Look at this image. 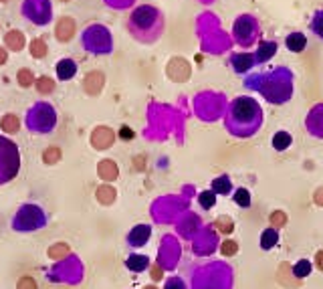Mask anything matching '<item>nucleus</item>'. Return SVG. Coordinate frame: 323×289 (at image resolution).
I'll return each mask as SVG.
<instances>
[{
	"label": "nucleus",
	"instance_id": "4c0bfd02",
	"mask_svg": "<svg viewBox=\"0 0 323 289\" xmlns=\"http://www.w3.org/2000/svg\"><path fill=\"white\" fill-rule=\"evenodd\" d=\"M105 4L107 6H111V8H128V6H132L134 4V0H105Z\"/></svg>",
	"mask_w": 323,
	"mask_h": 289
},
{
	"label": "nucleus",
	"instance_id": "6ab92c4d",
	"mask_svg": "<svg viewBox=\"0 0 323 289\" xmlns=\"http://www.w3.org/2000/svg\"><path fill=\"white\" fill-rule=\"evenodd\" d=\"M4 43H6V47H8L10 51H16V53H18V51H22V49H24L26 39H24V34H22L20 30L12 28V30H8V32H6Z\"/></svg>",
	"mask_w": 323,
	"mask_h": 289
},
{
	"label": "nucleus",
	"instance_id": "dca6fc26",
	"mask_svg": "<svg viewBox=\"0 0 323 289\" xmlns=\"http://www.w3.org/2000/svg\"><path fill=\"white\" fill-rule=\"evenodd\" d=\"M152 227L150 225H138L128 233V245L130 247H144L150 241Z\"/></svg>",
	"mask_w": 323,
	"mask_h": 289
},
{
	"label": "nucleus",
	"instance_id": "f257e3e1",
	"mask_svg": "<svg viewBox=\"0 0 323 289\" xmlns=\"http://www.w3.org/2000/svg\"><path fill=\"white\" fill-rule=\"evenodd\" d=\"M263 120H265L263 107L251 95L234 97L224 112V128L230 136L238 140L257 136L259 130L263 128Z\"/></svg>",
	"mask_w": 323,
	"mask_h": 289
},
{
	"label": "nucleus",
	"instance_id": "2f4dec72",
	"mask_svg": "<svg viewBox=\"0 0 323 289\" xmlns=\"http://www.w3.org/2000/svg\"><path fill=\"white\" fill-rule=\"evenodd\" d=\"M16 79H18V85H20V87H30V85L34 83V75H32L28 69H20V71L16 73Z\"/></svg>",
	"mask_w": 323,
	"mask_h": 289
},
{
	"label": "nucleus",
	"instance_id": "412c9836",
	"mask_svg": "<svg viewBox=\"0 0 323 289\" xmlns=\"http://www.w3.org/2000/svg\"><path fill=\"white\" fill-rule=\"evenodd\" d=\"M210 186H212V192H214V194L226 196V194L232 192V184H230V178H228V176H218V178H214Z\"/></svg>",
	"mask_w": 323,
	"mask_h": 289
},
{
	"label": "nucleus",
	"instance_id": "39448f33",
	"mask_svg": "<svg viewBox=\"0 0 323 289\" xmlns=\"http://www.w3.org/2000/svg\"><path fill=\"white\" fill-rule=\"evenodd\" d=\"M57 122H59L57 110L49 101H36V103H32L30 110L26 112V118H24L26 130L32 132V134H41V136L51 134L57 128Z\"/></svg>",
	"mask_w": 323,
	"mask_h": 289
},
{
	"label": "nucleus",
	"instance_id": "cd10ccee",
	"mask_svg": "<svg viewBox=\"0 0 323 289\" xmlns=\"http://www.w3.org/2000/svg\"><path fill=\"white\" fill-rule=\"evenodd\" d=\"M34 85H36V91L43 93V95H47V93H51V91L55 89V81H53L49 75H41V77L34 81Z\"/></svg>",
	"mask_w": 323,
	"mask_h": 289
},
{
	"label": "nucleus",
	"instance_id": "7c9ffc66",
	"mask_svg": "<svg viewBox=\"0 0 323 289\" xmlns=\"http://www.w3.org/2000/svg\"><path fill=\"white\" fill-rule=\"evenodd\" d=\"M69 253H71V249H69V245H65V243H59V245H55V247H51V249H49V257H51V259H55V261H59V259L67 257Z\"/></svg>",
	"mask_w": 323,
	"mask_h": 289
},
{
	"label": "nucleus",
	"instance_id": "a878e982",
	"mask_svg": "<svg viewBox=\"0 0 323 289\" xmlns=\"http://www.w3.org/2000/svg\"><path fill=\"white\" fill-rule=\"evenodd\" d=\"M0 128H2L6 134H16V132H18V128H20V122H18V118H16V116L8 114V116H4V118L0 120Z\"/></svg>",
	"mask_w": 323,
	"mask_h": 289
},
{
	"label": "nucleus",
	"instance_id": "79ce46f5",
	"mask_svg": "<svg viewBox=\"0 0 323 289\" xmlns=\"http://www.w3.org/2000/svg\"><path fill=\"white\" fill-rule=\"evenodd\" d=\"M61 2H71V0H61Z\"/></svg>",
	"mask_w": 323,
	"mask_h": 289
},
{
	"label": "nucleus",
	"instance_id": "423d86ee",
	"mask_svg": "<svg viewBox=\"0 0 323 289\" xmlns=\"http://www.w3.org/2000/svg\"><path fill=\"white\" fill-rule=\"evenodd\" d=\"M49 223V216L45 208L36 202H24L18 206V210L12 216V231L16 233H34L43 231Z\"/></svg>",
	"mask_w": 323,
	"mask_h": 289
},
{
	"label": "nucleus",
	"instance_id": "20e7f679",
	"mask_svg": "<svg viewBox=\"0 0 323 289\" xmlns=\"http://www.w3.org/2000/svg\"><path fill=\"white\" fill-rule=\"evenodd\" d=\"M230 34H232V41L236 43V47L249 51L261 43V34H263L261 20L253 12H243L232 20Z\"/></svg>",
	"mask_w": 323,
	"mask_h": 289
},
{
	"label": "nucleus",
	"instance_id": "393cba45",
	"mask_svg": "<svg viewBox=\"0 0 323 289\" xmlns=\"http://www.w3.org/2000/svg\"><path fill=\"white\" fill-rule=\"evenodd\" d=\"M232 192H234V194H232L234 204H238L240 208H249V206H251L253 198H251V192H249L247 188H236V190H232Z\"/></svg>",
	"mask_w": 323,
	"mask_h": 289
},
{
	"label": "nucleus",
	"instance_id": "72a5a7b5",
	"mask_svg": "<svg viewBox=\"0 0 323 289\" xmlns=\"http://www.w3.org/2000/svg\"><path fill=\"white\" fill-rule=\"evenodd\" d=\"M238 251V245H236V241H232V239H228V241H224L222 245H220V253L224 255V257H230V255H234Z\"/></svg>",
	"mask_w": 323,
	"mask_h": 289
},
{
	"label": "nucleus",
	"instance_id": "a19ab883",
	"mask_svg": "<svg viewBox=\"0 0 323 289\" xmlns=\"http://www.w3.org/2000/svg\"><path fill=\"white\" fill-rule=\"evenodd\" d=\"M196 2H200V4H214L216 0H196Z\"/></svg>",
	"mask_w": 323,
	"mask_h": 289
},
{
	"label": "nucleus",
	"instance_id": "b1692460",
	"mask_svg": "<svg viewBox=\"0 0 323 289\" xmlns=\"http://www.w3.org/2000/svg\"><path fill=\"white\" fill-rule=\"evenodd\" d=\"M97 172H99V176H101L103 180H115V178H117V168H115V164H113L111 160H103V162L97 166Z\"/></svg>",
	"mask_w": 323,
	"mask_h": 289
},
{
	"label": "nucleus",
	"instance_id": "2eb2a0df",
	"mask_svg": "<svg viewBox=\"0 0 323 289\" xmlns=\"http://www.w3.org/2000/svg\"><path fill=\"white\" fill-rule=\"evenodd\" d=\"M55 71H57V79H59V81H71V79L77 75L79 67H77V61H75V59L63 57V59L57 63Z\"/></svg>",
	"mask_w": 323,
	"mask_h": 289
},
{
	"label": "nucleus",
	"instance_id": "473e14b6",
	"mask_svg": "<svg viewBox=\"0 0 323 289\" xmlns=\"http://www.w3.org/2000/svg\"><path fill=\"white\" fill-rule=\"evenodd\" d=\"M43 160H45V164H57L59 160H61V150L59 148H47L45 152H43Z\"/></svg>",
	"mask_w": 323,
	"mask_h": 289
},
{
	"label": "nucleus",
	"instance_id": "aec40b11",
	"mask_svg": "<svg viewBox=\"0 0 323 289\" xmlns=\"http://www.w3.org/2000/svg\"><path fill=\"white\" fill-rule=\"evenodd\" d=\"M126 267L130 271H134V273H142V271H146L150 267V257H146V255H130L126 259Z\"/></svg>",
	"mask_w": 323,
	"mask_h": 289
},
{
	"label": "nucleus",
	"instance_id": "ea45409f",
	"mask_svg": "<svg viewBox=\"0 0 323 289\" xmlns=\"http://www.w3.org/2000/svg\"><path fill=\"white\" fill-rule=\"evenodd\" d=\"M6 59H8V53H6V49H4V47H0V65H4V63H6Z\"/></svg>",
	"mask_w": 323,
	"mask_h": 289
},
{
	"label": "nucleus",
	"instance_id": "c85d7f7f",
	"mask_svg": "<svg viewBox=\"0 0 323 289\" xmlns=\"http://www.w3.org/2000/svg\"><path fill=\"white\" fill-rule=\"evenodd\" d=\"M47 43L43 41V39H32L30 41V55L34 57V59H43L45 55H47Z\"/></svg>",
	"mask_w": 323,
	"mask_h": 289
},
{
	"label": "nucleus",
	"instance_id": "9d476101",
	"mask_svg": "<svg viewBox=\"0 0 323 289\" xmlns=\"http://www.w3.org/2000/svg\"><path fill=\"white\" fill-rule=\"evenodd\" d=\"M305 130H307V134H309L311 138L323 140V101L321 103H315V105L307 112Z\"/></svg>",
	"mask_w": 323,
	"mask_h": 289
},
{
	"label": "nucleus",
	"instance_id": "37998d69",
	"mask_svg": "<svg viewBox=\"0 0 323 289\" xmlns=\"http://www.w3.org/2000/svg\"><path fill=\"white\" fill-rule=\"evenodd\" d=\"M0 2H8V0H0Z\"/></svg>",
	"mask_w": 323,
	"mask_h": 289
},
{
	"label": "nucleus",
	"instance_id": "5701e85b",
	"mask_svg": "<svg viewBox=\"0 0 323 289\" xmlns=\"http://www.w3.org/2000/svg\"><path fill=\"white\" fill-rule=\"evenodd\" d=\"M291 144H293V136H291L289 132H277V134L273 136V148H275L277 152L289 150Z\"/></svg>",
	"mask_w": 323,
	"mask_h": 289
},
{
	"label": "nucleus",
	"instance_id": "4468645a",
	"mask_svg": "<svg viewBox=\"0 0 323 289\" xmlns=\"http://www.w3.org/2000/svg\"><path fill=\"white\" fill-rule=\"evenodd\" d=\"M113 140H115V134H113L107 126H99V128L91 134V144H93L95 150H107V148H111Z\"/></svg>",
	"mask_w": 323,
	"mask_h": 289
},
{
	"label": "nucleus",
	"instance_id": "f03ea898",
	"mask_svg": "<svg viewBox=\"0 0 323 289\" xmlns=\"http://www.w3.org/2000/svg\"><path fill=\"white\" fill-rule=\"evenodd\" d=\"M295 75L289 67H273L263 73H253L247 77L245 87L261 93L271 105H283L291 101L295 91Z\"/></svg>",
	"mask_w": 323,
	"mask_h": 289
},
{
	"label": "nucleus",
	"instance_id": "f3484780",
	"mask_svg": "<svg viewBox=\"0 0 323 289\" xmlns=\"http://www.w3.org/2000/svg\"><path fill=\"white\" fill-rule=\"evenodd\" d=\"M285 47L291 53H303L307 49V37L301 30H293L285 37Z\"/></svg>",
	"mask_w": 323,
	"mask_h": 289
},
{
	"label": "nucleus",
	"instance_id": "ddd939ff",
	"mask_svg": "<svg viewBox=\"0 0 323 289\" xmlns=\"http://www.w3.org/2000/svg\"><path fill=\"white\" fill-rule=\"evenodd\" d=\"M103 87H105V75H103L101 71H89V73L85 75V79H83V91H85L87 95L95 97V95L101 93Z\"/></svg>",
	"mask_w": 323,
	"mask_h": 289
},
{
	"label": "nucleus",
	"instance_id": "bb28decb",
	"mask_svg": "<svg viewBox=\"0 0 323 289\" xmlns=\"http://www.w3.org/2000/svg\"><path fill=\"white\" fill-rule=\"evenodd\" d=\"M277 241H279V235H277V231H275V229H267V231H263V237H261V247H263L265 251L273 249V247L277 245Z\"/></svg>",
	"mask_w": 323,
	"mask_h": 289
},
{
	"label": "nucleus",
	"instance_id": "6e6552de",
	"mask_svg": "<svg viewBox=\"0 0 323 289\" xmlns=\"http://www.w3.org/2000/svg\"><path fill=\"white\" fill-rule=\"evenodd\" d=\"M20 170V150L16 142L0 136V186L16 178Z\"/></svg>",
	"mask_w": 323,
	"mask_h": 289
},
{
	"label": "nucleus",
	"instance_id": "58836bf2",
	"mask_svg": "<svg viewBox=\"0 0 323 289\" xmlns=\"http://www.w3.org/2000/svg\"><path fill=\"white\" fill-rule=\"evenodd\" d=\"M315 265H317L319 271H323V251H317V255H315Z\"/></svg>",
	"mask_w": 323,
	"mask_h": 289
},
{
	"label": "nucleus",
	"instance_id": "f8f14e48",
	"mask_svg": "<svg viewBox=\"0 0 323 289\" xmlns=\"http://www.w3.org/2000/svg\"><path fill=\"white\" fill-rule=\"evenodd\" d=\"M75 32H77V22H75V18H71V16H61V18L57 20V24H55V37H57V41L69 43V41L75 37Z\"/></svg>",
	"mask_w": 323,
	"mask_h": 289
},
{
	"label": "nucleus",
	"instance_id": "a211bd4d",
	"mask_svg": "<svg viewBox=\"0 0 323 289\" xmlns=\"http://www.w3.org/2000/svg\"><path fill=\"white\" fill-rule=\"evenodd\" d=\"M275 53H277V43H275V41H261L259 47H257V53H255L257 63H259V65L267 63L269 59L275 57Z\"/></svg>",
	"mask_w": 323,
	"mask_h": 289
},
{
	"label": "nucleus",
	"instance_id": "4be33fe9",
	"mask_svg": "<svg viewBox=\"0 0 323 289\" xmlns=\"http://www.w3.org/2000/svg\"><path fill=\"white\" fill-rule=\"evenodd\" d=\"M309 30H311L319 41H323V8H317V10L311 14Z\"/></svg>",
	"mask_w": 323,
	"mask_h": 289
},
{
	"label": "nucleus",
	"instance_id": "7ed1b4c3",
	"mask_svg": "<svg viewBox=\"0 0 323 289\" xmlns=\"http://www.w3.org/2000/svg\"><path fill=\"white\" fill-rule=\"evenodd\" d=\"M128 32L134 41L142 45L158 43L166 28V16L154 4H138L128 16Z\"/></svg>",
	"mask_w": 323,
	"mask_h": 289
},
{
	"label": "nucleus",
	"instance_id": "c756f323",
	"mask_svg": "<svg viewBox=\"0 0 323 289\" xmlns=\"http://www.w3.org/2000/svg\"><path fill=\"white\" fill-rule=\"evenodd\" d=\"M198 202H200V206H202L204 210H208V208H212V206H214V202H216V194H214L212 190H204V192H200V194H198Z\"/></svg>",
	"mask_w": 323,
	"mask_h": 289
},
{
	"label": "nucleus",
	"instance_id": "9b49d317",
	"mask_svg": "<svg viewBox=\"0 0 323 289\" xmlns=\"http://www.w3.org/2000/svg\"><path fill=\"white\" fill-rule=\"evenodd\" d=\"M228 63H230L232 71H234V73H238V75H243V73H249L253 67H257V65H259V63H257V57H255V53H249V51H243V53H232V55L228 57Z\"/></svg>",
	"mask_w": 323,
	"mask_h": 289
},
{
	"label": "nucleus",
	"instance_id": "0eeeda50",
	"mask_svg": "<svg viewBox=\"0 0 323 289\" xmlns=\"http://www.w3.org/2000/svg\"><path fill=\"white\" fill-rule=\"evenodd\" d=\"M81 47L91 55H109L113 51L111 30L101 22H91L81 30Z\"/></svg>",
	"mask_w": 323,
	"mask_h": 289
},
{
	"label": "nucleus",
	"instance_id": "c9c22d12",
	"mask_svg": "<svg viewBox=\"0 0 323 289\" xmlns=\"http://www.w3.org/2000/svg\"><path fill=\"white\" fill-rule=\"evenodd\" d=\"M16 289H38V285L32 277H20L16 283Z\"/></svg>",
	"mask_w": 323,
	"mask_h": 289
},
{
	"label": "nucleus",
	"instance_id": "1a4fd4ad",
	"mask_svg": "<svg viewBox=\"0 0 323 289\" xmlns=\"http://www.w3.org/2000/svg\"><path fill=\"white\" fill-rule=\"evenodd\" d=\"M20 14L36 26H47L53 20V4L51 0H22Z\"/></svg>",
	"mask_w": 323,
	"mask_h": 289
},
{
	"label": "nucleus",
	"instance_id": "e433bc0d",
	"mask_svg": "<svg viewBox=\"0 0 323 289\" xmlns=\"http://www.w3.org/2000/svg\"><path fill=\"white\" fill-rule=\"evenodd\" d=\"M164 289H188V287H186V283H184L180 277H170V279L166 281V287Z\"/></svg>",
	"mask_w": 323,
	"mask_h": 289
},
{
	"label": "nucleus",
	"instance_id": "f704fd0d",
	"mask_svg": "<svg viewBox=\"0 0 323 289\" xmlns=\"http://www.w3.org/2000/svg\"><path fill=\"white\" fill-rule=\"evenodd\" d=\"M309 271H311L309 261H299V263L295 265V275H297V277H307Z\"/></svg>",
	"mask_w": 323,
	"mask_h": 289
}]
</instances>
